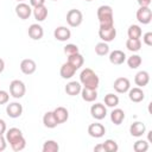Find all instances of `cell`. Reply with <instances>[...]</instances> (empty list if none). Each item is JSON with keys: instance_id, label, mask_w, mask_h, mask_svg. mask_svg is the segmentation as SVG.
Instances as JSON below:
<instances>
[{"instance_id": "obj_1", "label": "cell", "mask_w": 152, "mask_h": 152, "mask_svg": "<svg viewBox=\"0 0 152 152\" xmlns=\"http://www.w3.org/2000/svg\"><path fill=\"white\" fill-rule=\"evenodd\" d=\"M6 134V140L7 142H10L11 147L13 151L15 152H19V151H23L26 146V140L23 135V132L21 129L17 128V127H12L10 129H6L5 132Z\"/></svg>"}, {"instance_id": "obj_2", "label": "cell", "mask_w": 152, "mask_h": 152, "mask_svg": "<svg viewBox=\"0 0 152 152\" xmlns=\"http://www.w3.org/2000/svg\"><path fill=\"white\" fill-rule=\"evenodd\" d=\"M97 19L100 23V28H109L114 26V14L113 8L109 5H102L97 8Z\"/></svg>"}, {"instance_id": "obj_3", "label": "cell", "mask_w": 152, "mask_h": 152, "mask_svg": "<svg viewBox=\"0 0 152 152\" xmlns=\"http://www.w3.org/2000/svg\"><path fill=\"white\" fill-rule=\"evenodd\" d=\"M80 83L86 88L97 89L99 83H100V78H99V76L96 75V72L93 69L86 68L80 74Z\"/></svg>"}, {"instance_id": "obj_4", "label": "cell", "mask_w": 152, "mask_h": 152, "mask_svg": "<svg viewBox=\"0 0 152 152\" xmlns=\"http://www.w3.org/2000/svg\"><path fill=\"white\" fill-rule=\"evenodd\" d=\"M26 93L25 83L20 80H13L10 83V94L14 99H21Z\"/></svg>"}, {"instance_id": "obj_5", "label": "cell", "mask_w": 152, "mask_h": 152, "mask_svg": "<svg viewBox=\"0 0 152 152\" xmlns=\"http://www.w3.org/2000/svg\"><path fill=\"white\" fill-rule=\"evenodd\" d=\"M83 21V14L80 10L77 8H72V10H69L68 13H66V23L69 26L71 27H77L82 24Z\"/></svg>"}, {"instance_id": "obj_6", "label": "cell", "mask_w": 152, "mask_h": 152, "mask_svg": "<svg viewBox=\"0 0 152 152\" xmlns=\"http://www.w3.org/2000/svg\"><path fill=\"white\" fill-rule=\"evenodd\" d=\"M135 15H137V20L142 25H147L152 20V11L147 6H140Z\"/></svg>"}, {"instance_id": "obj_7", "label": "cell", "mask_w": 152, "mask_h": 152, "mask_svg": "<svg viewBox=\"0 0 152 152\" xmlns=\"http://www.w3.org/2000/svg\"><path fill=\"white\" fill-rule=\"evenodd\" d=\"M113 88L116 93L119 94H125L131 88V82L127 77H118L114 83H113Z\"/></svg>"}, {"instance_id": "obj_8", "label": "cell", "mask_w": 152, "mask_h": 152, "mask_svg": "<svg viewBox=\"0 0 152 152\" xmlns=\"http://www.w3.org/2000/svg\"><path fill=\"white\" fill-rule=\"evenodd\" d=\"M15 14L21 19V20H26L31 17L32 14V8L31 5L25 4V2H19L15 6Z\"/></svg>"}, {"instance_id": "obj_9", "label": "cell", "mask_w": 152, "mask_h": 152, "mask_svg": "<svg viewBox=\"0 0 152 152\" xmlns=\"http://www.w3.org/2000/svg\"><path fill=\"white\" fill-rule=\"evenodd\" d=\"M90 114L95 120H102L107 115V107L103 103H95L90 107Z\"/></svg>"}, {"instance_id": "obj_10", "label": "cell", "mask_w": 152, "mask_h": 152, "mask_svg": "<svg viewBox=\"0 0 152 152\" xmlns=\"http://www.w3.org/2000/svg\"><path fill=\"white\" fill-rule=\"evenodd\" d=\"M106 133V128L100 122H94V124H90L88 126V134L93 138H102Z\"/></svg>"}, {"instance_id": "obj_11", "label": "cell", "mask_w": 152, "mask_h": 152, "mask_svg": "<svg viewBox=\"0 0 152 152\" xmlns=\"http://www.w3.org/2000/svg\"><path fill=\"white\" fill-rule=\"evenodd\" d=\"M6 114L12 119L19 118L23 114V106L19 102H11L6 106Z\"/></svg>"}, {"instance_id": "obj_12", "label": "cell", "mask_w": 152, "mask_h": 152, "mask_svg": "<svg viewBox=\"0 0 152 152\" xmlns=\"http://www.w3.org/2000/svg\"><path fill=\"white\" fill-rule=\"evenodd\" d=\"M99 37L101 38L102 42H106V43L113 42L116 37V28L114 26L109 28H99Z\"/></svg>"}, {"instance_id": "obj_13", "label": "cell", "mask_w": 152, "mask_h": 152, "mask_svg": "<svg viewBox=\"0 0 152 152\" xmlns=\"http://www.w3.org/2000/svg\"><path fill=\"white\" fill-rule=\"evenodd\" d=\"M53 37L59 42H66L71 37V31L66 26H58L53 31Z\"/></svg>"}, {"instance_id": "obj_14", "label": "cell", "mask_w": 152, "mask_h": 152, "mask_svg": "<svg viewBox=\"0 0 152 152\" xmlns=\"http://www.w3.org/2000/svg\"><path fill=\"white\" fill-rule=\"evenodd\" d=\"M36 69H37V64L31 58H25L20 63V70L25 75H32L36 71Z\"/></svg>"}, {"instance_id": "obj_15", "label": "cell", "mask_w": 152, "mask_h": 152, "mask_svg": "<svg viewBox=\"0 0 152 152\" xmlns=\"http://www.w3.org/2000/svg\"><path fill=\"white\" fill-rule=\"evenodd\" d=\"M27 33H28V37L33 40H39L43 38L44 36V30L43 27L39 25V24H31L28 26V30H27Z\"/></svg>"}, {"instance_id": "obj_16", "label": "cell", "mask_w": 152, "mask_h": 152, "mask_svg": "<svg viewBox=\"0 0 152 152\" xmlns=\"http://www.w3.org/2000/svg\"><path fill=\"white\" fill-rule=\"evenodd\" d=\"M145 132H146V126L141 121H134L129 126V133L132 137H135V138L142 137L145 134Z\"/></svg>"}, {"instance_id": "obj_17", "label": "cell", "mask_w": 152, "mask_h": 152, "mask_svg": "<svg viewBox=\"0 0 152 152\" xmlns=\"http://www.w3.org/2000/svg\"><path fill=\"white\" fill-rule=\"evenodd\" d=\"M128 93V97L132 102H135V103H139L141 101H144L145 99V93L142 91L141 88L139 87H134V88H129V90L127 91Z\"/></svg>"}, {"instance_id": "obj_18", "label": "cell", "mask_w": 152, "mask_h": 152, "mask_svg": "<svg viewBox=\"0 0 152 152\" xmlns=\"http://www.w3.org/2000/svg\"><path fill=\"white\" fill-rule=\"evenodd\" d=\"M150 82V74L145 70H141V71H138L134 76V83L139 87V88H144Z\"/></svg>"}, {"instance_id": "obj_19", "label": "cell", "mask_w": 152, "mask_h": 152, "mask_svg": "<svg viewBox=\"0 0 152 152\" xmlns=\"http://www.w3.org/2000/svg\"><path fill=\"white\" fill-rule=\"evenodd\" d=\"M126 61V53L121 50H114L109 53V62L114 65H120Z\"/></svg>"}, {"instance_id": "obj_20", "label": "cell", "mask_w": 152, "mask_h": 152, "mask_svg": "<svg viewBox=\"0 0 152 152\" xmlns=\"http://www.w3.org/2000/svg\"><path fill=\"white\" fill-rule=\"evenodd\" d=\"M81 89H82V84L77 81H70L69 83H66L64 90L65 93L69 95V96H76L81 93Z\"/></svg>"}, {"instance_id": "obj_21", "label": "cell", "mask_w": 152, "mask_h": 152, "mask_svg": "<svg viewBox=\"0 0 152 152\" xmlns=\"http://www.w3.org/2000/svg\"><path fill=\"white\" fill-rule=\"evenodd\" d=\"M75 72H76V69H75L70 63H68V62L63 63L62 66H61V70H59V75H61V77L64 78V80L71 78V77L75 75Z\"/></svg>"}, {"instance_id": "obj_22", "label": "cell", "mask_w": 152, "mask_h": 152, "mask_svg": "<svg viewBox=\"0 0 152 152\" xmlns=\"http://www.w3.org/2000/svg\"><path fill=\"white\" fill-rule=\"evenodd\" d=\"M52 112H53V115H55V118H56L58 125L65 122V121L69 119V112H68V109H66L65 107L59 106V107L55 108Z\"/></svg>"}, {"instance_id": "obj_23", "label": "cell", "mask_w": 152, "mask_h": 152, "mask_svg": "<svg viewBox=\"0 0 152 152\" xmlns=\"http://www.w3.org/2000/svg\"><path fill=\"white\" fill-rule=\"evenodd\" d=\"M80 94H81L83 101H86V102H94L97 99V90L96 89H90V88L83 87L81 89Z\"/></svg>"}, {"instance_id": "obj_24", "label": "cell", "mask_w": 152, "mask_h": 152, "mask_svg": "<svg viewBox=\"0 0 152 152\" xmlns=\"http://www.w3.org/2000/svg\"><path fill=\"white\" fill-rule=\"evenodd\" d=\"M48 8H46V6L45 5H43V6H38V7H33V10H32V14H33V17H34V19L37 20V21H44L45 19H46V17H48Z\"/></svg>"}, {"instance_id": "obj_25", "label": "cell", "mask_w": 152, "mask_h": 152, "mask_svg": "<svg viewBox=\"0 0 152 152\" xmlns=\"http://www.w3.org/2000/svg\"><path fill=\"white\" fill-rule=\"evenodd\" d=\"M66 62L70 63L76 70H78V69L83 65V63H84V58H83V56H82L80 52H77V53H74V55L68 56V61H66Z\"/></svg>"}, {"instance_id": "obj_26", "label": "cell", "mask_w": 152, "mask_h": 152, "mask_svg": "<svg viewBox=\"0 0 152 152\" xmlns=\"http://www.w3.org/2000/svg\"><path fill=\"white\" fill-rule=\"evenodd\" d=\"M124 120H125V112L122 109H120V108H114L112 110V113H110V121L114 125L119 126V125L122 124Z\"/></svg>"}, {"instance_id": "obj_27", "label": "cell", "mask_w": 152, "mask_h": 152, "mask_svg": "<svg viewBox=\"0 0 152 152\" xmlns=\"http://www.w3.org/2000/svg\"><path fill=\"white\" fill-rule=\"evenodd\" d=\"M43 124L48 128H55L58 126V122L53 115V112H46L43 115Z\"/></svg>"}, {"instance_id": "obj_28", "label": "cell", "mask_w": 152, "mask_h": 152, "mask_svg": "<svg viewBox=\"0 0 152 152\" xmlns=\"http://www.w3.org/2000/svg\"><path fill=\"white\" fill-rule=\"evenodd\" d=\"M141 34H142V30H141V27H140L139 25L133 24V25H131V26L128 27V30H127V36H128V38L139 39V38L141 37Z\"/></svg>"}, {"instance_id": "obj_29", "label": "cell", "mask_w": 152, "mask_h": 152, "mask_svg": "<svg viewBox=\"0 0 152 152\" xmlns=\"http://www.w3.org/2000/svg\"><path fill=\"white\" fill-rule=\"evenodd\" d=\"M126 48L128 51L131 52H138L140 49H141V40L140 38L139 39H132V38H128L126 40Z\"/></svg>"}, {"instance_id": "obj_30", "label": "cell", "mask_w": 152, "mask_h": 152, "mask_svg": "<svg viewBox=\"0 0 152 152\" xmlns=\"http://www.w3.org/2000/svg\"><path fill=\"white\" fill-rule=\"evenodd\" d=\"M104 104L106 107L115 108L119 104V96L113 93H108L107 95H104Z\"/></svg>"}, {"instance_id": "obj_31", "label": "cell", "mask_w": 152, "mask_h": 152, "mask_svg": "<svg viewBox=\"0 0 152 152\" xmlns=\"http://www.w3.org/2000/svg\"><path fill=\"white\" fill-rule=\"evenodd\" d=\"M42 151L43 152H58L59 151V145L55 140H46L43 144Z\"/></svg>"}, {"instance_id": "obj_32", "label": "cell", "mask_w": 152, "mask_h": 152, "mask_svg": "<svg viewBox=\"0 0 152 152\" xmlns=\"http://www.w3.org/2000/svg\"><path fill=\"white\" fill-rule=\"evenodd\" d=\"M142 63V58L139 55H132L127 58V65L131 69H138Z\"/></svg>"}, {"instance_id": "obj_33", "label": "cell", "mask_w": 152, "mask_h": 152, "mask_svg": "<svg viewBox=\"0 0 152 152\" xmlns=\"http://www.w3.org/2000/svg\"><path fill=\"white\" fill-rule=\"evenodd\" d=\"M95 53L97 56H106L109 53V46L106 42H100L95 45Z\"/></svg>"}, {"instance_id": "obj_34", "label": "cell", "mask_w": 152, "mask_h": 152, "mask_svg": "<svg viewBox=\"0 0 152 152\" xmlns=\"http://www.w3.org/2000/svg\"><path fill=\"white\" fill-rule=\"evenodd\" d=\"M103 147H104V151L106 152H116L119 150V146H118V142L113 139H107L104 140V142L102 144Z\"/></svg>"}, {"instance_id": "obj_35", "label": "cell", "mask_w": 152, "mask_h": 152, "mask_svg": "<svg viewBox=\"0 0 152 152\" xmlns=\"http://www.w3.org/2000/svg\"><path fill=\"white\" fill-rule=\"evenodd\" d=\"M133 150L135 152H146L148 150V142L146 140H137L133 144Z\"/></svg>"}, {"instance_id": "obj_36", "label": "cell", "mask_w": 152, "mask_h": 152, "mask_svg": "<svg viewBox=\"0 0 152 152\" xmlns=\"http://www.w3.org/2000/svg\"><path fill=\"white\" fill-rule=\"evenodd\" d=\"M77 52H80V50H78V46L75 44H66L64 46V53L66 56H70V55L77 53Z\"/></svg>"}, {"instance_id": "obj_37", "label": "cell", "mask_w": 152, "mask_h": 152, "mask_svg": "<svg viewBox=\"0 0 152 152\" xmlns=\"http://www.w3.org/2000/svg\"><path fill=\"white\" fill-rule=\"evenodd\" d=\"M10 100V94L6 90H1L0 89V104H5L7 103Z\"/></svg>"}, {"instance_id": "obj_38", "label": "cell", "mask_w": 152, "mask_h": 152, "mask_svg": "<svg viewBox=\"0 0 152 152\" xmlns=\"http://www.w3.org/2000/svg\"><path fill=\"white\" fill-rule=\"evenodd\" d=\"M142 42L147 46H152V32H146L142 36Z\"/></svg>"}, {"instance_id": "obj_39", "label": "cell", "mask_w": 152, "mask_h": 152, "mask_svg": "<svg viewBox=\"0 0 152 152\" xmlns=\"http://www.w3.org/2000/svg\"><path fill=\"white\" fill-rule=\"evenodd\" d=\"M6 146H7V140H6V138L4 137V134H0V152L5 151V150H6Z\"/></svg>"}, {"instance_id": "obj_40", "label": "cell", "mask_w": 152, "mask_h": 152, "mask_svg": "<svg viewBox=\"0 0 152 152\" xmlns=\"http://www.w3.org/2000/svg\"><path fill=\"white\" fill-rule=\"evenodd\" d=\"M30 5L32 7H38L45 5V0H30Z\"/></svg>"}, {"instance_id": "obj_41", "label": "cell", "mask_w": 152, "mask_h": 152, "mask_svg": "<svg viewBox=\"0 0 152 152\" xmlns=\"http://www.w3.org/2000/svg\"><path fill=\"white\" fill-rule=\"evenodd\" d=\"M6 129H7V127H6V122H5V120L0 119V134H5Z\"/></svg>"}, {"instance_id": "obj_42", "label": "cell", "mask_w": 152, "mask_h": 152, "mask_svg": "<svg viewBox=\"0 0 152 152\" xmlns=\"http://www.w3.org/2000/svg\"><path fill=\"white\" fill-rule=\"evenodd\" d=\"M151 2H152V0H138L139 6H147V7H150Z\"/></svg>"}, {"instance_id": "obj_43", "label": "cell", "mask_w": 152, "mask_h": 152, "mask_svg": "<svg viewBox=\"0 0 152 152\" xmlns=\"http://www.w3.org/2000/svg\"><path fill=\"white\" fill-rule=\"evenodd\" d=\"M94 151H95V152H106L102 144H97V145L94 147Z\"/></svg>"}, {"instance_id": "obj_44", "label": "cell", "mask_w": 152, "mask_h": 152, "mask_svg": "<svg viewBox=\"0 0 152 152\" xmlns=\"http://www.w3.org/2000/svg\"><path fill=\"white\" fill-rule=\"evenodd\" d=\"M4 69H5V62L2 58H0V74L4 71Z\"/></svg>"}, {"instance_id": "obj_45", "label": "cell", "mask_w": 152, "mask_h": 152, "mask_svg": "<svg viewBox=\"0 0 152 152\" xmlns=\"http://www.w3.org/2000/svg\"><path fill=\"white\" fill-rule=\"evenodd\" d=\"M17 1H18V2H23L24 0H17Z\"/></svg>"}, {"instance_id": "obj_46", "label": "cell", "mask_w": 152, "mask_h": 152, "mask_svg": "<svg viewBox=\"0 0 152 152\" xmlns=\"http://www.w3.org/2000/svg\"><path fill=\"white\" fill-rule=\"evenodd\" d=\"M84 1H88L89 2V1H93V0H84Z\"/></svg>"}, {"instance_id": "obj_47", "label": "cell", "mask_w": 152, "mask_h": 152, "mask_svg": "<svg viewBox=\"0 0 152 152\" xmlns=\"http://www.w3.org/2000/svg\"><path fill=\"white\" fill-rule=\"evenodd\" d=\"M52 1H58V0H52Z\"/></svg>"}]
</instances>
